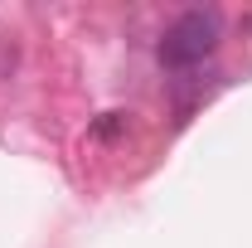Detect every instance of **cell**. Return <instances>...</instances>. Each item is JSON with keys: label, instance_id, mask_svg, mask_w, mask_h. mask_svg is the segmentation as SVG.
Listing matches in <instances>:
<instances>
[{"label": "cell", "instance_id": "1", "mask_svg": "<svg viewBox=\"0 0 252 248\" xmlns=\"http://www.w3.org/2000/svg\"><path fill=\"white\" fill-rule=\"evenodd\" d=\"M219 49V15H209V10H185L165 39H160V63L165 68H194V63H204L209 54Z\"/></svg>", "mask_w": 252, "mask_h": 248}, {"label": "cell", "instance_id": "2", "mask_svg": "<svg viewBox=\"0 0 252 248\" xmlns=\"http://www.w3.org/2000/svg\"><path fill=\"white\" fill-rule=\"evenodd\" d=\"M122 131H126V112H102V122L93 126V136H97V141H117Z\"/></svg>", "mask_w": 252, "mask_h": 248}]
</instances>
